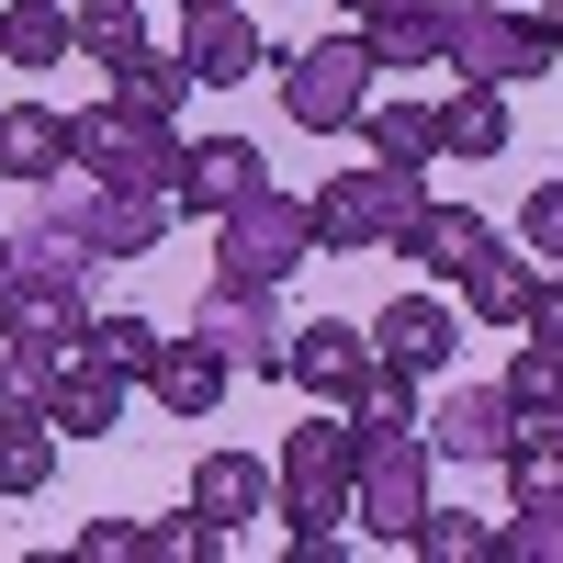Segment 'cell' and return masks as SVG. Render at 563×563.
<instances>
[{
  "label": "cell",
  "mask_w": 563,
  "mask_h": 563,
  "mask_svg": "<svg viewBox=\"0 0 563 563\" xmlns=\"http://www.w3.org/2000/svg\"><path fill=\"white\" fill-rule=\"evenodd\" d=\"M417 214H429V169H384L361 158L316 192V249H406Z\"/></svg>",
  "instance_id": "7a4b0ae2"
},
{
  "label": "cell",
  "mask_w": 563,
  "mask_h": 563,
  "mask_svg": "<svg viewBox=\"0 0 563 563\" xmlns=\"http://www.w3.org/2000/svg\"><path fill=\"white\" fill-rule=\"evenodd\" d=\"M462 294H474V316H485V327H530V294H541V271H530L519 249H496L474 282H462Z\"/></svg>",
  "instance_id": "484cf974"
},
{
  "label": "cell",
  "mask_w": 563,
  "mask_h": 563,
  "mask_svg": "<svg viewBox=\"0 0 563 563\" xmlns=\"http://www.w3.org/2000/svg\"><path fill=\"white\" fill-rule=\"evenodd\" d=\"M339 12H350V23H372V12H395V0H339Z\"/></svg>",
  "instance_id": "d590c367"
},
{
  "label": "cell",
  "mask_w": 563,
  "mask_h": 563,
  "mask_svg": "<svg viewBox=\"0 0 563 563\" xmlns=\"http://www.w3.org/2000/svg\"><path fill=\"white\" fill-rule=\"evenodd\" d=\"M192 507H203L214 530H238V519L271 507V474H260L249 451H203V462H192Z\"/></svg>",
  "instance_id": "7402d4cb"
},
{
  "label": "cell",
  "mask_w": 563,
  "mask_h": 563,
  "mask_svg": "<svg viewBox=\"0 0 563 563\" xmlns=\"http://www.w3.org/2000/svg\"><path fill=\"white\" fill-rule=\"evenodd\" d=\"M530 327H541V339H563V260L541 271V294H530Z\"/></svg>",
  "instance_id": "836d02e7"
},
{
  "label": "cell",
  "mask_w": 563,
  "mask_h": 563,
  "mask_svg": "<svg viewBox=\"0 0 563 563\" xmlns=\"http://www.w3.org/2000/svg\"><path fill=\"white\" fill-rule=\"evenodd\" d=\"M429 429H361V496H350V519L372 541H406L417 519H429Z\"/></svg>",
  "instance_id": "ba28073f"
},
{
  "label": "cell",
  "mask_w": 563,
  "mask_h": 563,
  "mask_svg": "<svg viewBox=\"0 0 563 563\" xmlns=\"http://www.w3.org/2000/svg\"><path fill=\"white\" fill-rule=\"evenodd\" d=\"M180 12H225V0H180Z\"/></svg>",
  "instance_id": "74e56055"
},
{
  "label": "cell",
  "mask_w": 563,
  "mask_h": 563,
  "mask_svg": "<svg viewBox=\"0 0 563 563\" xmlns=\"http://www.w3.org/2000/svg\"><path fill=\"white\" fill-rule=\"evenodd\" d=\"M249 192H271V158L249 147V135H203V147H180V180H169V203L180 214H238Z\"/></svg>",
  "instance_id": "30bf717a"
},
{
  "label": "cell",
  "mask_w": 563,
  "mask_h": 563,
  "mask_svg": "<svg viewBox=\"0 0 563 563\" xmlns=\"http://www.w3.org/2000/svg\"><path fill=\"white\" fill-rule=\"evenodd\" d=\"M496 249H507V238H496L474 203H429V214H417V238H406V260H417V271H440V282H474Z\"/></svg>",
  "instance_id": "2e32d148"
},
{
  "label": "cell",
  "mask_w": 563,
  "mask_h": 563,
  "mask_svg": "<svg viewBox=\"0 0 563 563\" xmlns=\"http://www.w3.org/2000/svg\"><path fill=\"white\" fill-rule=\"evenodd\" d=\"M192 90H203V79L180 68V57H158V45L113 68V102H124V113H147V124H180V102H192Z\"/></svg>",
  "instance_id": "cb8c5ba5"
},
{
  "label": "cell",
  "mask_w": 563,
  "mask_h": 563,
  "mask_svg": "<svg viewBox=\"0 0 563 563\" xmlns=\"http://www.w3.org/2000/svg\"><path fill=\"white\" fill-rule=\"evenodd\" d=\"M519 238H530L541 260H563V180H541V192L519 203Z\"/></svg>",
  "instance_id": "1f68e13d"
},
{
  "label": "cell",
  "mask_w": 563,
  "mask_h": 563,
  "mask_svg": "<svg viewBox=\"0 0 563 563\" xmlns=\"http://www.w3.org/2000/svg\"><path fill=\"white\" fill-rule=\"evenodd\" d=\"M79 45V12H57V0H0V57L12 68H57Z\"/></svg>",
  "instance_id": "603a6c76"
},
{
  "label": "cell",
  "mask_w": 563,
  "mask_h": 563,
  "mask_svg": "<svg viewBox=\"0 0 563 563\" xmlns=\"http://www.w3.org/2000/svg\"><path fill=\"white\" fill-rule=\"evenodd\" d=\"M294 260H316V203L294 192H249L238 214H214V282H294Z\"/></svg>",
  "instance_id": "277c9868"
},
{
  "label": "cell",
  "mask_w": 563,
  "mask_h": 563,
  "mask_svg": "<svg viewBox=\"0 0 563 563\" xmlns=\"http://www.w3.org/2000/svg\"><path fill=\"white\" fill-rule=\"evenodd\" d=\"M90 350H102L113 372H135V384H147V372L169 361V327H147V316H90Z\"/></svg>",
  "instance_id": "f1b7e54d"
},
{
  "label": "cell",
  "mask_w": 563,
  "mask_h": 563,
  "mask_svg": "<svg viewBox=\"0 0 563 563\" xmlns=\"http://www.w3.org/2000/svg\"><path fill=\"white\" fill-rule=\"evenodd\" d=\"M350 417H361V429H417V372H395V361H372V384L350 395Z\"/></svg>",
  "instance_id": "4dcf8cb0"
},
{
  "label": "cell",
  "mask_w": 563,
  "mask_h": 563,
  "mask_svg": "<svg viewBox=\"0 0 563 563\" xmlns=\"http://www.w3.org/2000/svg\"><path fill=\"white\" fill-rule=\"evenodd\" d=\"M271 68H282V113L305 135H350L361 102H372V45L361 34H316V45H294V57H271Z\"/></svg>",
  "instance_id": "5b68a950"
},
{
  "label": "cell",
  "mask_w": 563,
  "mask_h": 563,
  "mask_svg": "<svg viewBox=\"0 0 563 563\" xmlns=\"http://www.w3.org/2000/svg\"><path fill=\"white\" fill-rule=\"evenodd\" d=\"M372 350H384L395 372H451V350H462V316L440 305V294H406V305H384V327H372Z\"/></svg>",
  "instance_id": "9a60e30c"
},
{
  "label": "cell",
  "mask_w": 563,
  "mask_h": 563,
  "mask_svg": "<svg viewBox=\"0 0 563 563\" xmlns=\"http://www.w3.org/2000/svg\"><path fill=\"white\" fill-rule=\"evenodd\" d=\"M57 417H45L34 395H0V496H45V474H57Z\"/></svg>",
  "instance_id": "e0dca14e"
},
{
  "label": "cell",
  "mask_w": 563,
  "mask_h": 563,
  "mask_svg": "<svg viewBox=\"0 0 563 563\" xmlns=\"http://www.w3.org/2000/svg\"><path fill=\"white\" fill-rule=\"evenodd\" d=\"M451 68H462V79H496V90H519V79L563 68V45H552V23L530 12V0H462Z\"/></svg>",
  "instance_id": "52a82bcc"
},
{
  "label": "cell",
  "mask_w": 563,
  "mask_h": 563,
  "mask_svg": "<svg viewBox=\"0 0 563 563\" xmlns=\"http://www.w3.org/2000/svg\"><path fill=\"white\" fill-rule=\"evenodd\" d=\"M68 169L113 180V192H169L180 180V135L147 124V113H124V102H90V113H68Z\"/></svg>",
  "instance_id": "3957f363"
},
{
  "label": "cell",
  "mask_w": 563,
  "mask_h": 563,
  "mask_svg": "<svg viewBox=\"0 0 563 563\" xmlns=\"http://www.w3.org/2000/svg\"><path fill=\"white\" fill-rule=\"evenodd\" d=\"M180 68H192L203 90H238V79H260L271 57H260V23L225 0V12H180Z\"/></svg>",
  "instance_id": "5bb4252c"
},
{
  "label": "cell",
  "mask_w": 563,
  "mask_h": 563,
  "mask_svg": "<svg viewBox=\"0 0 563 563\" xmlns=\"http://www.w3.org/2000/svg\"><path fill=\"white\" fill-rule=\"evenodd\" d=\"M417 429H429V451H451V462H507V440H519V395H507V384H451Z\"/></svg>",
  "instance_id": "8fae6325"
},
{
  "label": "cell",
  "mask_w": 563,
  "mask_h": 563,
  "mask_svg": "<svg viewBox=\"0 0 563 563\" xmlns=\"http://www.w3.org/2000/svg\"><path fill=\"white\" fill-rule=\"evenodd\" d=\"M451 34H462V0H395L361 23L372 68H451Z\"/></svg>",
  "instance_id": "4fadbf2b"
},
{
  "label": "cell",
  "mask_w": 563,
  "mask_h": 563,
  "mask_svg": "<svg viewBox=\"0 0 563 563\" xmlns=\"http://www.w3.org/2000/svg\"><path fill=\"white\" fill-rule=\"evenodd\" d=\"M12 271H23V238H0V294H12Z\"/></svg>",
  "instance_id": "e575fe53"
},
{
  "label": "cell",
  "mask_w": 563,
  "mask_h": 563,
  "mask_svg": "<svg viewBox=\"0 0 563 563\" xmlns=\"http://www.w3.org/2000/svg\"><path fill=\"white\" fill-rule=\"evenodd\" d=\"M124 395H135V372H113L102 350H68V372H57V384H45V417H57V429L68 440H113L124 429Z\"/></svg>",
  "instance_id": "7c38bea8"
},
{
  "label": "cell",
  "mask_w": 563,
  "mask_h": 563,
  "mask_svg": "<svg viewBox=\"0 0 563 563\" xmlns=\"http://www.w3.org/2000/svg\"><path fill=\"white\" fill-rule=\"evenodd\" d=\"M372 361H384V350H372V327H350V316H305V327H294V372H282V384L316 395V406H350V395L372 384Z\"/></svg>",
  "instance_id": "9c48e42d"
},
{
  "label": "cell",
  "mask_w": 563,
  "mask_h": 563,
  "mask_svg": "<svg viewBox=\"0 0 563 563\" xmlns=\"http://www.w3.org/2000/svg\"><path fill=\"white\" fill-rule=\"evenodd\" d=\"M507 395H519V417H563V339L530 327V350L507 361Z\"/></svg>",
  "instance_id": "83f0119b"
},
{
  "label": "cell",
  "mask_w": 563,
  "mask_h": 563,
  "mask_svg": "<svg viewBox=\"0 0 563 563\" xmlns=\"http://www.w3.org/2000/svg\"><path fill=\"white\" fill-rule=\"evenodd\" d=\"M541 23H552V45H563V0H541Z\"/></svg>",
  "instance_id": "8d00e7d4"
},
{
  "label": "cell",
  "mask_w": 563,
  "mask_h": 563,
  "mask_svg": "<svg viewBox=\"0 0 563 563\" xmlns=\"http://www.w3.org/2000/svg\"><path fill=\"white\" fill-rule=\"evenodd\" d=\"M192 339H203V350H225L238 372H260V384H282V372H294V316H282L271 282H203Z\"/></svg>",
  "instance_id": "8992f818"
},
{
  "label": "cell",
  "mask_w": 563,
  "mask_h": 563,
  "mask_svg": "<svg viewBox=\"0 0 563 563\" xmlns=\"http://www.w3.org/2000/svg\"><path fill=\"white\" fill-rule=\"evenodd\" d=\"M79 57H90V68L147 57V23H135V0H90V12H79Z\"/></svg>",
  "instance_id": "4316f807"
},
{
  "label": "cell",
  "mask_w": 563,
  "mask_h": 563,
  "mask_svg": "<svg viewBox=\"0 0 563 563\" xmlns=\"http://www.w3.org/2000/svg\"><path fill=\"white\" fill-rule=\"evenodd\" d=\"M68 552H79V563H124V552H135V519H90Z\"/></svg>",
  "instance_id": "d6a6232c"
},
{
  "label": "cell",
  "mask_w": 563,
  "mask_h": 563,
  "mask_svg": "<svg viewBox=\"0 0 563 563\" xmlns=\"http://www.w3.org/2000/svg\"><path fill=\"white\" fill-rule=\"evenodd\" d=\"M57 169H68V113L12 102V113H0V180H12V192H34V180H57Z\"/></svg>",
  "instance_id": "d6986e66"
},
{
  "label": "cell",
  "mask_w": 563,
  "mask_h": 563,
  "mask_svg": "<svg viewBox=\"0 0 563 563\" xmlns=\"http://www.w3.org/2000/svg\"><path fill=\"white\" fill-rule=\"evenodd\" d=\"M496 563H563V507H507L496 519Z\"/></svg>",
  "instance_id": "f546056e"
},
{
  "label": "cell",
  "mask_w": 563,
  "mask_h": 563,
  "mask_svg": "<svg viewBox=\"0 0 563 563\" xmlns=\"http://www.w3.org/2000/svg\"><path fill=\"white\" fill-rule=\"evenodd\" d=\"M406 552H417V563H496V519H462V507L429 496V519L406 530Z\"/></svg>",
  "instance_id": "d4e9b609"
},
{
  "label": "cell",
  "mask_w": 563,
  "mask_h": 563,
  "mask_svg": "<svg viewBox=\"0 0 563 563\" xmlns=\"http://www.w3.org/2000/svg\"><path fill=\"white\" fill-rule=\"evenodd\" d=\"M507 135H519V124H507V90L496 79H462L440 102V158H507Z\"/></svg>",
  "instance_id": "ffe728a7"
},
{
  "label": "cell",
  "mask_w": 563,
  "mask_h": 563,
  "mask_svg": "<svg viewBox=\"0 0 563 563\" xmlns=\"http://www.w3.org/2000/svg\"><path fill=\"white\" fill-rule=\"evenodd\" d=\"M225 384H238V361H225V350H203V339H169V361L147 372V395H158L169 417H192V429L225 406Z\"/></svg>",
  "instance_id": "ac0fdd59"
},
{
  "label": "cell",
  "mask_w": 563,
  "mask_h": 563,
  "mask_svg": "<svg viewBox=\"0 0 563 563\" xmlns=\"http://www.w3.org/2000/svg\"><path fill=\"white\" fill-rule=\"evenodd\" d=\"M282 530H294L305 563L339 552V519H350V496H361V417L350 406H316L294 440H282Z\"/></svg>",
  "instance_id": "6da1fadb"
},
{
  "label": "cell",
  "mask_w": 563,
  "mask_h": 563,
  "mask_svg": "<svg viewBox=\"0 0 563 563\" xmlns=\"http://www.w3.org/2000/svg\"><path fill=\"white\" fill-rule=\"evenodd\" d=\"M350 135H361L384 169H429V158H440V102H361Z\"/></svg>",
  "instance_id": "44dd1931"
}]
</instances>
